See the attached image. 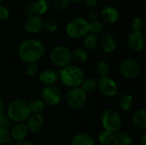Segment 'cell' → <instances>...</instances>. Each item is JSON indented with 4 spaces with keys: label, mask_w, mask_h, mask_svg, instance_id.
<instances>
[{
    "label": "cell",
    "mask_w": 146,
    "mask_h": 145,
    "mask_svg": "<svg viewBox=\"0 0 146 145\" xmlns=\"http://www.w3.org/2000/svg\"><path fill=\"white\" fill-rule=\"evenodd\" d=\"M8 144L9 145L13 144V140L11 139L9 131L7 129L0 128V144Z\"/></svg>",
    "instance_id": "30"
},
{
    "label": "cell",
    "mask_w": 146,
    "mask_h": 145,
    "mask_svg": "<svg viewBox=\"0 0 146 145\" xmlns=\"http://www.w3.org/2000/svg\"><path fill=\"white\" fill-rule=\"evenodd\" d=\"M87 57H88V54L85 48H81V47L75 48L72 51V60L75 61L76 62L79 63L85 62Z\"/></svg>",
    "instance_id": "25"
},
{
    "label": "cell",
    "mask_w": 146,
    "mask_h": 145,
    "mask_svg": "<svg viewBox=\"0 0 146 145\" xmlns=\"http://www.w3.org/2000/svg\"><path fill=\"white\" fill-rule=\"evenodd\" d=\"M38 79L45 86L53 85L58 79V74L57 72L53 69H44L40 73Z\"/></svg>",
    "instance_id": "18"
},
{
    "label": "cell",
    "mask_w": 146,
    "mask_h": 145,
    "mask_svg": "<svg viewBox=\"0 0 146 145\" xmlns=\"http://www.w3.org/2000/svg\"><path fill=\"white\" fill-rule=\"evenodd\" d=\"M71 145H96V142L91 135L87 133H79L72 138Z\"/></svg>",
    "instance_id": "21"
},
{
    "label": "cell",
    "mask_w": 146,
    "mask_h": 145,
    "mask_svg": "<svg viewBox=\"0 0 146 145\" xmlns=\"http://www.w3.org/2000/svg\"><path fill=\"white\" fill-rule=\"evenodd\" d=\"M26 73L28 76L33 77L35 76L38 72V66L36 62H30V63H27L26 68H25Z\"/></svg>",
    "instance_id": "33"
},
{
    "label": "cell",
    "mask_w": 146,
    "mask_h": 145,
    "mask_svg": "<svg viewBox=\"0 0 146 145\" xmlns=\"http://www.w3.org/2000/svg\"><path fill=\"white\" fill-rule=\"evenodd\" d=\"M43 20L40 16H28L26 20L24 26L27 32L37 33L43 28Z\"/></svg>",
    "instance_id": "16"
},
{
    "label": "cell",
    "mask_w": 146,
    "mask_h": 145,
    "mask_svg": "<svg viewBox=\"0 0 146 145\" xmlns=\"http://www.w3.org/2000/svg\"><path fill=\"white\" fill-rule=\"evenodd\" d=\"M84 2L86 6L91 9H93L98 3V0H84Z\"/></svg>",
    "instance_id": "38"
},
{
    "label": "cell",
    "mask_w": 146,
    "mask_h": 145,
    "mask_svg": "<svg viewBox=\"0 0 146 145\" xmlns=\"http://www.w3.org/2000/svg\"><path fill=\"white\" fill-rule=\"evenodd\" d=\"M57 74L61 82L69 88L80 87L85 79L83 70L77 65L74 64H69L60 68Z\"/></svg>",
    "instance_id": "2"
},
{
    "label": "cell",
    "mask_w": 146,
    "mask_h": 145,
    "mask_svg": "<svg viewBox=\"0 0 146 145\" xmlns=\"http://www.w3.org/2000/svg\"><path fill=\"white\" fill-rule=\"evenodd\" d=\"M142 70L141 64L134 58L124 59L119 65L121 74L127 79H135L139 76Z\"/></svg>",
    "instance_id": "8"
},
{
    "label": "cell",
    "mask_w": 146,
    "mask_h": 145,
    "mask_svg": "<svg viewBox=\"0 0 146 145\" xmlns=\"http://www.w3.org/2000/svg\"><path fill=\"white\" fill-rule=\"evenodd\" d=\"M117 45L116 38L110 32H106L103 35L100 40V46L104 52L105 53H112L115 50Z\"/></svg>",
    "instance_id": "15"
},
{
    "label": "cell",
    "mask_w": 146,
    "mask_h": 145,
    "mask_svg": "<svg viewBox=\"0 0 146 145\" xmlns=\"http://www.w3.org/2000/svg\"><path fill=\"white\" fill-rule=\"evenodd\" d=\"M50 58L51 62L62 68L69 65L72 62V50L63 45H58L52 49Z\"/></svg>",
    "instance_id": "6"
},
{
    "label": "cell",
    "mask_w": 146,
    "mask_h": 145,
    "mask_svg": "<svg viewBox=\"0 0 146 145\" xmlns=\"http://www.w3.org/2000/svg\"><path fill=\"white\" fill-rule=\"evenodd\" d=\"M43 102L50 106H56L62 101V93L56 85H46L42 90Z\"/></svg>",
    "instance_id": "10"
},
{
    "label": "cell",
    "mask_w": 146,
    "mask_h": 145,
    "mask_svg": "<svg viewBox=\"0 0 146 145\" xmlns=\"http://www.w3.org/2000/svg\"><path fill=\"white\" fill-rule=\"evenodd\" d=\"M68 0H53V5L56 9L59 10L65 9L68 6Z\"/></svg>",
    "instance_id": "35"
},
{
    "label": "cell",
    "mask_w": 146,
    "mask_h": 145,
    "mask_svg": "<svg viewBox=\"0 0 146 145\" xmlns=\"http://www.w3.org/2000/svg\"><path fill=\"white\" fill-rule=\"evenodd\" d=\"M104 29V26L103 22H101L98 20L91 21L89 22V32L93 33L95 35L100 34Z\"/></svg>",
    "instance_id": "29"
},
{
    "label": "cell",
    "mask_w": 146,
    "mask_h": 145,
    "mask_svg": "<svg viewBox=\"0 0 146 145\" xmlns=\"http://www.w3.org/2000/svg\"><path fill=\"white\" fill-rule=\"evenodd\" d=\"M12 123L13 121L9 119L7 114L3 113L0 115V128L9 130L10 127H12Z\"/></svg>",
    "instance_id": "32"
},
{
    "label": "cell",
    "mask_w": 146,
    "mask_h": 145,
    "mask_svg": "<svg viewBox=\"0 0 146 145\" xmlns=\"http://www.w3.org/2000/svg\"><path fill=\"white\" fill-rule=\"evenodd\" d=\"M2 3H3V0H0V5L2 4Z\"/></svg>",
    "instance_id": "43"
},
{
    "label": "cell",
    "mask_w": 146,
    "mask_h": 145,
    "mask_svg": "<svg viewBox=\"0 0 146 145\" xmlns=\"http://www.w3.org/2000/svg\"><path fill=\"white\" fill-rule=\"evenodd\" d=\"M87 101V94L80 88H70L66 94V103L72 109H82Z\"/></svg>",
    "instance_id": "7"
},
{
    "label": "cell",
    "mask_w": 146,
    "mask_h": 145,
    "mask_svg": "<svg viewBox=\"0 0 146 145\" xmlns=\"http://www.w3.org/2000/svg\"><path fill=\"white\" fill-rule=\"evenodd\" d=\"M48 9L49 6L46 1L37 0L29 3L26 11L28 16H39L45 14Z\"/></svg>",
    "instance_id": "13"
},
{
    "label": "cell",
    "mask_w": 146,
    "mask_h": 145,
    "mask_svg": "<svg viewBox=\"0 0 146 145\" xmlns=\"http://www.w3.org/2000/svg\"><path fill=\"white\" fill-rule=\"evenodd\" d=\"M101 17L107 23H115L120 18V12L115 7L109 5L102 9Z\"/></svg>",
    "instance_id": "17"
},
{
    "label": "cell",
    "mask_w": 146,
    "mask_h": 145,
    "mask_svg": "<svg viewBox=\"0 0 146 145\" xmlns=\"http://www.w3.org/2000/svg\"><path fill=\"white\" fill-rule=\"evenodd\" d=\"M45 51L44 44L33 38H29L22 41L18 48V55L22 62L26 64L36 62L42 58Z\"/></svg>",
    "instance_id": "1"
},
{
    "label": "cell",
    "mask_w": 146,
    "mask_h": 145,
    "mask_svg": "<svg viewBox=\"0 0 146 145\" xmlns=\"http://www.w3.org/2000/svg\"><path fill=\"white\" fill-rule=\"evenodd\" d=\"M28 104H29V109H30L31 114L41 115V113L44 111V107H45V103L43 102V100L38 99V98L32 100L30 103H28Z\"/></svg>",
    "instance_id": "26"
},
{
    "label": "cell",
    "mask_w": 146,
    "mask_h": 145,
    "mask_svg": "<svg viewBox=\"0 0 146 145\" xmlns=\"http://www.w3.org/2000/svg\"><path fill=\"white\" fill-rule=\"evenodd\" d=\"M12 145H34L31 141L27 140V139H23L21 141H17L15 144H13Z\"/></svg>",
    "instance_id": "39"
},
{
    "label": "cell",
    "mask_w": 146,
    "mask_h": 145,
    "mask_svg": "<svg viewBox=\"0 0 146 145\" xmlns=\"http://www.w3.org/2000/svg\"><path fill=\"white\" fill-rule=\"evenodd\" d=\"M114 132H111L107 130H103L98 134V142L101 145H110L113 142Z\"/></svg>",
    "instance_id": "28"
},
{
    "label": "cell",
    "mask_w": 146,
    "mask_h": 145,
    "mask_svg": "<svg viewBox=\"0 0 146 145\" xmlns=\"http://www.w3.org/2000/svg\"><path fill=\"white\" fill-rule=\"evenodd\" d=\"M145 22L141 17H134L131 23V27L133 32H141L144 28Z\"/></svg>",
    "instance_id": "31"
},
{
    "label": "cell",
    "mask_w": 146,
    "mask_h": 145,
    "mask_svg": "<svg viewBox=\"0 0 146 145\" xmlns=\"http://www.w3.org/2000/svg\"><path fill=\"white\" fill-rule=\"evenodd\" d=\"M132 122L133 126L139 129L144 130L146 128V109H141L138 111H136L133 117H132Z\"/></svg>",
    "instance_id": "20"
},
{
    "label": "cell",
    "mask_w": 146,
    "mask_h": 145,
    "mask_svg": "<svg viewBox=\"0 0 146 145\" xmlns=\"http://www.w3.org/2000/svg\"><path fill=\"white\" fill-rule=\"evenodd\" d=\"M118 103L122 110L129 111L133 106V97L131 94L124 93L120 97Z\"/></svg>",
    "instance_id": "22"
},
{
    "label": "cell",
    "mask_w": 146,
    "mask_h": 145,
    "mask_svg": "<svg viewBox=\"0 0 146 145\" xmlns=\"http://www.w3.org/2000/svg\"><path fill=\"white\" fill-rule=\"evenodd\" d=\"M139 145H146V134H143L142 137L140 138L139 139Z\"/></svg>",
    "instance_id": "40"
},
{
    "label": "cell",
    "mask_w": 146,
    "mask_h": 145,
    "mask_svg": "<svg viewBox=\"0 0 146 145\" xmlns=\"http://www.w3.org/2000/svg\"><path fill=\"white\" fill-rule=\"evenodd\" d=\"M80 86H81L80 88L86 94L94 92L98 89V80H96L94 78H92V77L85 78Z\"/></svg>",
    "instance_id": "24"
},
{
    "label": "cell",
    "mask_w": 146,
    "mask_h": 145,
    "mask_svg": "<svg viewBox=\"0 0 146 145\" xmlns=\"http://www.w3.org/2000/svg\"><path fill=\"white\" fill-rule=\"evenodd\" d=\"M128 45L132 50L139 53L145 48L146 41L144 34L141 32H133L130 33L127 38Z\"/></svg>",
    "instance_id": "11"
},
{
    "label": "cell",
    "mask_w": 146,
    "mask_h": 145,
    "mask_svg": "<svg viewBox=\"0 0 146 145\" xmlns=\"http://www.w3.org/2000/svg\"><path fill=\"white\" fill-rule=\"evenodd\" d=\"M6 114L13 122H23L31 115L29 104L22 99L14 100L9 104Z\"/></svg>",
    "instance_id": "3"
},
{
    "label": "cell",
    "mask_w": 146,
    "mask_h": 145,
    "mask_svg": "<svg viewBox=\"0 0 146 145\" xmlns=\"http://www.w3.org/2000/svg\"><path fill=\"white\" fill-rule=\"evenodd\" d=\"M9 133L11 139L15 142H17L26 139V137L28 134V129L25 123L18 122L12 126L11 130L9 131Z\"/></svg>",
    "instance_id": "14"
},
{
    "label": "cell",
    "mask_w": 146,
    "mask_h": 145,
    "mask_svg": "<svg viewBox=\"0 0 146 145\" xmlns=\"http://www.w3.org/2000/svg\"><path fill=\"white\" fill-rule=\"evenodd\" d=\"M101 123L104 130L115 132L120 131L122 120L119 112L112 109H105L101 115Z\"/></svg>",
    "instance_id": "5"
},
{
    "label": "cell",
    "mask_w": 146,
    "mask_h": 145,
    "mask_svg": "<svg viewBox=\"0 0 146 145\" xmlns=\"http://www.w3.org/2000/svg\"><path fill=\"white\" fill-rule=\"evenodd\" d=\"M110 72V67L109 63L105 61H100L96 65V73L100 77H107L109 76Z\"/></svg>",
    "instance_id": "27"
},
{
    "label": "cell",
    "mask_w": 146,
    "mask_h": 145,
    "mask_svg": "<svg viewBox=\"0 0 146 145\" xmlns=\"http://www.w3.org/2000/svg\"><path fill=\"white\" fill-rule=\"evenodd\" d=\"M98 89L104 97H114L118 93L119 86L115 79L107 76L100 78L98 80Z\"/></svg>",
    "instance_id": "9"
},
{
    "label": "cell",
    "mask_w": 146,
    "mask_h": 145,
    "mask_svg": "<svg viewBox=\"0 0 146 145\" xmlns=\"http://www.w3.org/2000/svg\"><path fill=\"white\" fill-rule=\"evenodd\" d=\"M3 109H4V102H3V98L0 97V115H2L3 113Z\"/></svg>",
    "instance_id": "41"
},
{
    "label": "cell",
    "mask_w": 146,
    "mask_h": 145,
    "mask_svg": "<svg viewBox=\"0 0 146 145\" xmlns=\"http://www.w3.org/2000/svg\"><path fill=\"white\" fill-rule=\"evenodd\" d=\"M69 2H72V3H80L84 0H68Z\"/></svg>",
    "instance_id": "42"
},
{
    "label": "cell",
    "mask_w": 146,
    "mask_h": 145,
    "mask_svg": "<svg viewBox=\"0 0 146 145\" xmlns=\"http://www.w3.org/2000/svg\"><path fill=\"white\" fill-rule=\"evenodd\" d=\"M26 125L27 126L28 132L32 133H38L44 126V117L39 114H31L27 120Z\"/></svg>",
    "instance_id": "12"
},
{
    "label": "cell",
    "mask_w": 146,
    "mask_h": 145,
    "mask_svg": "<svg viewBox=\"0 0 146 145\" xmlns=\"http://www.w3.org/2000/svg\"><path fill=\"white\" fill-rule=\"evenodd\" d=\"M98 36L88 32L84 38V46L86 48V50H94L98 48Z\"/></svg>",
    "instance_id": "23"
},
{
    "label": "cell",
    "mask_w": 146,
    "mask_h": 145,
    "mask_svg": "<svg viewBox=\"0 0 146 145\" xmlns=\"http://www.w3.org/2000/svg\"><path fill=\"white\" fill-rule=\"evenodd\" d=\"M42 1H47V0H42Z\"/></svg>",
    "instance_id": "44"
},
{
    "label": "cell",
    "mask_w": 146,
    "mask_h": 145,
    "mask_svg": "<svg viewBox=\"0 0 146 145\" xmlns=\"http://www.w3.org/2000/svg\"><path fill=\"white\" fill-rule=\"evenodd\" d=\"M112 144L114 145H132L133 139L129 133L123 131H117L114 132Z\"/></svg>",
    "instance_id": "19"
},
{
    "label": "cell",
    "mask_w": 146,
    "mask_h": 145,
    "mask_svg": "<svg viewBox=\"0 0 146 145\" xmlns=\"http://www.w3.org/2000/svg\"><path fill=\"white\" fill-rule=\"evenodd\" d=\"M98 15H99L98 11L97 9H92L88 12V15H87L88 19H89L90 21H95V20H98Z\"/></svg>",
    "instance_id": "37"
},
{
    "label": "cell",
    "mask_w": 146,
    "mask_h": 145,
    "mask_svg": "<svg viewBox=\"0 0 146 145\" xmlns=\"http://www.w3.org/2000/svg\"><path fill=\"white\" fill-rule=\"evenodd\" d=\"M66 32L72 38H83L89 32V21L82 17L74 18L67 24Z\"/></svg>",
    "instance_id": "4"
},
{
    "label": "cell",
    "mask_w": 146,
    "mask_h": 145,
    "mask_svg": "<svg viewBox=\"0 0 146 145\" xmlns=\"http://www.w3.org/2000/svg\"><path fill=\"white\" fill-rule=\"evenodd\" d=\"M43 28L47 32L52 33L57 29V23L53 20H47L43 23Z\"/></svg>",
    "instance_id": "34"
},
{
    "label": "cell",
    "mask_w": 146,
    "mask_h": 145,
    "mask_svg": "<svg viewBox=\"0 0 146 145\" xmlns=\"http://www.w3.org/2000/svg\"><path fill=\"white\" fill-rule=\"evenodd\" d=\"M9 11L8 9L4 6L0 5V20L1 21H5L9 18Z\"/></svg>",
    "instance_id": "36"
}]
</instances>
